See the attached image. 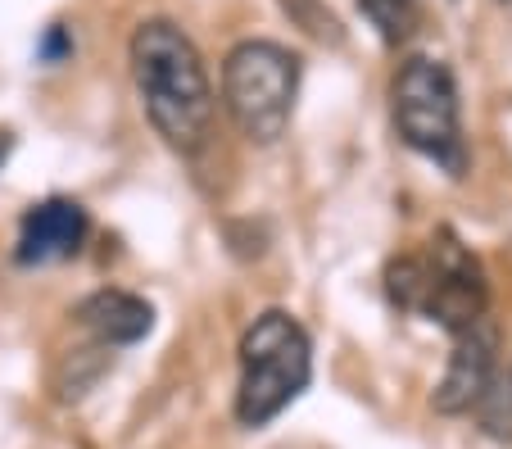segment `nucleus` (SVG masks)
Segmentation results:
<instances>
[{
    "label": "nucleus",
    "instance_id": "f257e3e1",
    "mask_svg": "<svg viewBox=\"0 0 512 449\" xmlns=\"http://www.w3.org/2000/svg\"><path fill=\"white\" fill-rule=\"evenodd\" d=\"M127 64H132V82L150 127L173 150L195 155L209 141L213 114H218L200 46L173 19H141L127 41Z\"/></svg>",
    "mask_w": 512,
    "mask_h": 449
},
{
    "label": "nucleus",
    "instance_id": "f03ea898",
    "mask_svg": "<svg viewBox=\"0 0 512 449\" xmlns=\"http://www.w3.org/2000/svg\"><path fill=\"white\" fill-rule=\"evenodd\" d=\"M236 354H241V381L232 409L241 427H268L309 391L313 341L290 309H263L241 332Z\"/></svg>",
    "mask_w": 512,
    "mask_h": 449
},
{
    "label": "nucleus",
    "instance_id": "7ed1b4c3",
    "mask_svg": "<svg viewBox=\"0 0 512 449\" xmlns=\"http://www.w3.org/2000/svg\"><path fill=\"white\" fill-rule=\"evenodd\" d=\"M300 78L304 64L290 46L268 37L236 41L223 59V105L236 132L254 146H277L295 118Z\"/></svg>",
    "mask_w": 512,
    "mask_h": 449
},
{
    "label": "nucleus",
    "instance_id": "20e7f679",
    "mask_svg": "<svg viewBox=\"0 0 512 449\" xmlns=\"http://www.w3.org/2000/svg\"><path fill=\"white\" fill-rule=\"evenodd\" d=\"M390 118L408 150L440 164L449 177L467 173L463 105L454 69L435 55H408L390 78Z\"/></svg>",
    "mask_w": 512,
    "mask_h": 449
},
{
    "label": "nucleus",
    "instance_id": "39448f33",
    "mask_svg": "<svg viewBox=\"0 0 512 449\" xmlns=\"http://www.w3.org/2000/svg\"><path fill=\"white\" fill-rule=\"evenodd\" d=\"M422 318L435 327H445L449 336L476 327L481 318H490V282H485L481 259L472 254V245L458 241L454 227H440V232L426 241L422 250Z\"/></svg>",
    "mask_w": 512,
    "mask_h": 449
},
{
    "label": "nucleus",
    "instance_id": "423d86ee",
    "mask_svg": "<svg viewBox=\"0 0 512 449\" xmlns=\"http://www.w3.org/2000/svg\"><path fill=\"white\" fill-rule=\"evenodd\" d=\"M499 323L494 318H481L476 327L454 336V350H449V363H445V377L440 386L431 391V409L445 413V418H463L472 413V404L481 400L485 381L494 377L499 368Z\"/></svg>",
    "mask_w": 512,
    "mask_h": 449
},
{
    "label": "nucleus",
    "instance_id": "0eeeda50",
    "mask_svg": "<svg viewBox=\"0 0 512 449\" xmlns=\"http://www.w3.org/2000/svg\"><path fill=\"white\" fill-rule=\"evenodd\" d=\"M91 218L78 200L46 196L19 218V241H14V264L19 268H46L64 264L87 245Z\"/></svg>",
    "mask_w": 512,
    "mask_h": 449
},
{
    "label": "nucleus",
    "instance_id": "6e6552de",
    "mask_svg": "<svg viewBox=\"0 0 512 449\" xmlns=\"http://www.w3.org/2000/svg\"><path fill=\"white\" fill-rule=\"evenodd\" d=\"M82 332L96 336V345L114 350V345H136L155 332V304L141 300L132 291H118V286H100L87 300H78V309L68 313Z\"/></svg>",
    "mask_w": 512,
    "mask_h": 449
},
{
    "label": "nucleus",
    "instance_id": "1a4fd4ad",
    "mask_svg": "<svg viewBox=\"0 0 512 449\" xmlns=\"http://www.w3.org/2000/svg\"><path fill=\"white\" fill-rule=\"evenodd\" d=\"M472 418H476V431L499 445H512V363H499L494 377L485 381L481 400L472 404Z\"/></svg>",
    "mask_w": 512,
    "mask_h": 449
},
{
    "label": "nucleus",
    "instance_id": "9d476101",
    "mask_svg": "<svg viewBox=\"0 0 512 449\" xmlns=\"http://www.w3.org/2000/svg\"><path fill=\"white\" fill-rule=\"evenodd\" d=\"M358 10H363V19L377 28V37L386 46H404L417 32V23H422V5L417 0H358Z\"/></svg>",
    "mask_w": 512,
    "mask_h": 449
},
{
    "label": "nucleus",
    "instance_id": "9b49d317",
    "mask_svg": "<svg viewBox=\"0 0 512 449\" xmlns=\"http://www.w3.org/2000/svg\"><path fill=\"white\" fill-rule=\"evenodd\" d=\"M281 10L290 14V23H295V28L309 32V37L331 41V46H340V41H345L340 19L327 10V5H322V0H281Z\"/></svg>",
    "mask_w": 512,
    "mask_h": 449
},
{
    "label": "nucleus",
    "instance_id": "f8f14e48",
    "mask_svg": "<svg viewBox=\"0 0 512 449\" xmlns=\"http://www.w3.org/2000/svg\"><path fill=\"white\" fill-rule=\"evenodd\" d=\"M10 146H14V137H10V132H0V164H5V155H10Z\"/></svg>",
    "mask_w": 512,
    "mask_h": 449
}]
</instances>
